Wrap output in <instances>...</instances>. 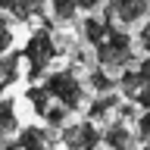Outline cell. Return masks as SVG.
<instances>
[{
    "instance_id": "cell-1",
    "label": "cell",
    "mask_w": 150,
    "mask_h": 150,
    "mask_svg": "<svg viewBox=\"0 0 150 150\" xmlns=\"http://www.w3.org/2000/svg\"><path fill=\"white\" fill-rule=\"evenodd\" d=\"M97 50V63L100 69H125L128 63H134V47H131V38L122 31L116 22L106 28V35L94 44Z\"/></svg>"
},
{
    "instance_id": "cell-2",
    "label": "cell",
    "mask_w": 150,
    "mask_h": 150,
    "mask_svg": "<svg viewBox=\"0 0 150 150\" xmlns=\"http://www.w3.org/2000/svg\"><path fill=\"white\" fill-rule=\"evenodd\" d=\"M22 56L28 59V81H38L47 72V66L53 63V56H56V35L50 31V25L38 28L35 35L28 38Z\"/></svg>"
},
{
    "instance_id": "cell-3",
    "label": "cell",
    "mask_w": 150,
    "mask_h": 150,
    "mask_svg": "<svg viewBox=\"0 0 150 150\" xmlns=\"http://www.w3.org/2000/svg\"><path fill=\"white\" fill-rule=\"evenodd\" d=\"M44 88H47V94H50L56 103H63L69 112H75L84 103V88L78 84V78H75L72 69H59V72L47 75V78H44Z\"/></svg>"
},
{
    "instance_id": "cell-4",
    "label": "cell",
    "mask_w": 150,
    "mask_h": 150,
    "mask_svg": "<svg viewBox=\"0 0 150 150\" xmlns=\"http://www.w3.org/2000/svg\"><path fill=\"white\" fill-rule=\"evenodd\" d=\"M103 134L94 128V122H75V125H66L63 134H59V144L66 150H97L100 147Z\"/></svg>"
},
{
    "instance_id": "cell-5",
    "label": "cell",
    "mask_w": 150,
    "mask_h": 150,
    "mask_svg": "<svg viewBox=\"0 0 150 150\" xmlns=\"http://www.w3.org/2000/svg\"><path fill=\"white\" fill-rule=\"evenodd\" d=\"M147 9H150V0H106L103 16H110L119 25H134Z\"/></svg>"
},
{
    "instance_id": "cell-6",
    "label": "cell",
    "mask_w": 150,
    "mask_h": 150,
    "mask_svg": "<svg viewBox=\"0 0 150 150\" xmlns=\"http://www.w3.org/2000/svg\"><path fill=\"white\" fill-rule=\"evenodd\" d=\"M19 150H53L59 144V138L53 134V128H41V125H28L19 131Z\"/></svg>"
},
{
    "instance_id": "cell-7",
    "label": "cell",
    "mask_w": 150,
    "mask_h": 150,
    "mask_svg": "<svg viewBox=\"0 0 150 150\" xmlns=\"http://www.w3.org/2000/svg\"><path fill=\"white\" fill-rule=\"evenodd\" d=\"M103 144L110 150H138V134H131L125 122H112L103 134Z\"/></svg>"
},
{
    "instance_id": "cell-8",
    "label": "cell",
    "mask_w": 150,
    "mask_h": 150,
    "mask_svg": "<svg viewBox=\"0 0 150 150\" xmlns=\"http://www.w3.org/2000/svg\"><path fill=\"white\" fill-rule=\"evenodd\" d=\"M44 3L47 0H0V9L9 13L13 19H19V22H28V19L44 13Z\"/></svg>"
},
{
    "instance_id": "cell-9",
    "label": "cell",
    "mask_w": 150,
    "mask_h": 150,
    "mask_svg": "<svg viewBox=\"0 0 150 150\" xmlns=\"http://www.w3.org/2000/svg\"><path fill=\"white\" fill-rule=\"evenodd\" d=\"M19 59H22V53H9V50L0 53V91L19 81Z\"/></svg>"
},
{
    "instance_id": "cell-10",
    "label": "cell",
    "mask_w": 150,
    "mask_h": 150,
    "mask_svg": "<svg viewBox=\"0 0 150 150\" xmlns=\"http://www.w3.org/2000/svg\"><path fill=\"white\" fill-rule=\"evenodd\" d=\"M110 25H112L110 16H88V19L81 22V35H84V41L94 47L103 35H106V28H110Z\"/></svg>"
},
{
    "instance_id": "cell-11",
    "label": "cell",
    "mask_w": 150,
    "mask_h": 150,
    "mask_svg": "<svg viewBox=\"0 0 150 150\" xmlns=\"http://www.w3.org/2000/svg\"><path fill=\"white\" fill-rule=\"evenodd\" d=\"M116 103H119V97L112 91H106V94H100L97 100L88 106V116H91V122H100V119H106L112 110H116Z\"/></svg>"
},
{
    "instance_id": "cell-12",
    "label": "cell",
    "mask_w": 150,
    "mask_h": 150,
    "mask_svg": "<svg viewBox=\"0 0 150 150\" xmlns=\"http://www.w3.org/2000/svg\"><path fill=\"white\" fill-rule=\"evenodd\" d=\"M141 84H144L141 72H138V69H128V66H125V72H122V78H119V84H116V88H119V91L125 94L128 100H134V97H138V91H141Z\"/></svg>"
},
{
    "instance_id": "cell-13",
    "label": "cell",
    "mask_w": 150,
    "mask_h": 150,
    "mask_svg": "<svg viewBox=\"0 0 150 150\" xmlns=\"http://www.w3.org/2000/svg\"><path fill=\"white\" fill-rule=\"evenodd\" d=\"M25 97H28V103L35 106V112H38V116H44V112H47V106H50V100H53V97L47 94V88H44V84H31V88H25Z\"/></svg>"
},
{
    "instance_id": "cell-14",
    "label": "cell",
    "mask_w": 150,
    "mask_h": 150,
    "mask_svg": "<svg viewBox=\"0 0 150 150\" xmlns=\"http://www.w3.org/2000/svg\"><path fill=\"white\" fill-rule=\"evenodd\" d=\"M16 103L9 100V97H3L0 100V131L3 134H9V131H16Z\"/></svg>"
},
{
    "instance_id": "cell-15",
    "label": "cell",
    "mask_w": 150,
    "mask_h": 150,
    "mask_svg": "<svg viewBox=\"0 0 150 150\" xmlns=\"http://www.w3.org/2000/svg\"><path fill=\"white\" fill-rule=\"evenodd\" d=\"M88 84H91L97 94H106V91H112V88H116V78H112L110 72H103V69H94V72L88 75Z\"/></svg>"
},
{
    "instance_id": "cell-16",
    "label": "cell",
    "mask_w": 150,
    "mask_h": 150,
    "mask_svg": "<svg viewBox=\"0 0 150 150\" xmlns=\"http://www.w3.org/2000/svg\"><path fill=\"white\" fill-rule=\"evenodd\" d=\"M66 116H69V110H66L63 103H50L47 112H44V119H47L50 128H63V125H66Z\"/></svg>"
},
{
    "instance_id": "cell-17",
    "label": "cell",
    "mask_w": 150,
    "mask_h": 150,
    "mask_svg": "<svg viewBox=\"0 0 150 150\" xmlns=\"http://www.w3.org/2000/svg\"><path fill=\"white\" fill-rule=\"evenodd\" d=\"M75 13H78L75 0H53V16L59 19V22H72Z\"/></svg>"
},
{
    "instance_id": "cell-18",
    "label": "cell",
    "mask_w": 150,
    "mask_h": 150,
    "mask_svg": "<svg viewBox=\"0 0 150 150\" xmlns=\"http://www.w3.org/2000/svg\"><path fill=\"white\" fill-rule=\"evenodd\" d=\"M9 47H13V28L6 25V19H3V9H0V53H6Z\"/></svg>"
},
{
    "instance_id": "cell-19",
    "label": "cell",
    "mask_w": 150,
    "mask_h": 150,
    "mask_svg": "<svg viewBox=\"0 0 150 150\" xmlns=\"http://www.w3.org/2000/svg\"><path fill=\"white\" fill-rule=\"evenodd\" d=\"M116 110H119V119H138V103L134 100H125V103H116Z\"/></svg>"
},
{
    "instance_id": "cell-20",
    "label": "cell",
    "mask_w": 150,
    "mask_h": 150,
    "mask_svg": "<svg viewBox=\"0 0 150 150\" xmlns=\"http://www.w3.org/2000/svg\"><path fill=\"white\" fill-rule=\"evenodd\" d=\"M138 141H144V144H150V110L144 112L138 119Z\"/></svg>"
},
{
    "instance_id": "cell-21",
    "label": "cell",
    "mask_w": 150,
    "mask_h": 150,
    "mask_svg": "<svg viewBox=\"0 0 150 150\" xmlns=\"http://www.w3.org/2000/svg\"><path fill=\"white\" fill-rule=\"evenodd\" d=\"M138 47L144 50V53H150V22H144L138 31Z\"/></svg>"
},
{
    "instance_id": "cell-22",
    "label": "cell",
    "mask_w": 150,
    "mask_h": 150,
    "mask_svg": "<svg viewBox=\"0 0 150 150\" xmlns=\"http://www.w3.org/2000/svg\"><path fill=\"white\" fill-rule=\"evenodd\" d=\"M134 103H138V106H144V110H150V78L141 84V91H138V97H134Z\"/></svg>"
},
{
    "instance_id": "cell-23",
    "label": "cell",
    "mask_w": 150,
    "mask_h": 150,
    "mask_svg": "<svg viewBox=\"0 0 150 150\" xmlns=\"http://www.w3.org/2000/svg\"><path fill=\"white\" fill-rule=\"evenodd\" d=\"M75 6L81 9V13H94L97 6H103V0H75Z\"/></svg>"
},
{
    "instance_id": "cell-24",
    "label": "cell",
    "mask_w": 150,
    "mask_h": 150,
    "mask_svg": "<svg viewBox=\"0 0 150 150\" xmlns=\"http://www.w3.org/2000/svg\"><path fill=\"white\" fill-rule=\"evenodd\" d=\"M141 150H150V144H144V147H141Z\"/></svg>"
},
{
    "instance_id": "cell-25",
    "label": "cell",
    "mask_w": 150,
    "mask_h": 150,
    "mask_svg": "<svg viewBox=\"0 0 150 150\" xmlns=\"http://www.w3.org/2000/svg\"><path fill=\"white\" fill-rule=\"evenodd\" d=\"M0 94H3V91H0Z\"/></svg>"
}]
</instances>
